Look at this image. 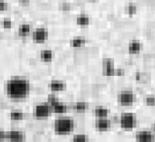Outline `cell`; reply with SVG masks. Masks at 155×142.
<instances>
[{
    "mask_svg": "<svg viewBox=\"0 0 155 142\" xmlns=\"http://www.w3.org/2000/svg\"><path fill=\"white\" fill-rule=\"evenodd\" d=\"M52 110H53V113L61 115V114H64V113L68 112V106L60 101L59 103H57L56 105L53 106Z\"/></svg>",
    "mask_w": 155,
    "mask_h": 142,
    "instance_id": "ac0fdd59",
    "label": "cell"
},
{
    "mask_svg": "<svg viewBox=\"0 0 155 142\" xmlns=\"http://www.w3.org/2000/svg\"><path fill=\"white\" fill-rule=\"evenodd\" d=\"M26 139L25 132L19 130H11L6 131V141L9 142H25Z\"/></svg>",
    "mask_w": 155,
    "mask_h": 142,
    "instance_id": "ba28073f",
    "label": "cell"
},
{
    "mask_svg": "<svg viewBox=\"0 0 155 142\" xmlns=\"http://www.w3.org/2000/svg\"><path fill=\"white\" fill-rule=\"evenodd\" d=\"M150 131H151L153 132V134H155V122L151 125V130H150Z\"/></svg>",
    "mask_w": 155,
    "mask_h": 142,
    "instance_id": "4dcf8cb0",
    "label": "cell"
},
{
    "mask_svg": "<svg viewBox=\"0 0 155 142\" xmlns=\"http://www.w3.org/2000/svg\"><path fill=\"white\" fill-rule=\"evenodd\" d=\"M0 37H1V36H0Z\"/></svg>",
    "mask_w": 155,
    "mask_h": 142,
    "instance_id": "836d02e7",
    "label": "cell"
},
{
    "mask_svg": "<svg viewBox=\"0 0 155 142\" xmlns=\"http://www.w3.org/2000/svg\"><path fill=\"white\" fill-rule=\"evenodd\" d=\"M31 32V25L29 24H21L19 25V27H18V34H19L20 37H28V35Z\"/></svg>",
    "mask_w": 155,
    "mask_h": 142,
    "instance_id": "2e32d148",
    "label": "cell"
},
{
    "mask_svg": "<svg viewBox=\"0 0 155 142\" xmlns=\"http://www.w3.org/2000/svg\"><path fill=\"white\" fill-rule=\"evenodd\" d=\"M136 101V95L131 89H124L117 94V103L121 107H131Z\"/></svg>",
    "mask_w": 155,
    "mask_h": 142,
    "instance_id": "277c9868",
    "label": "cell"
},
{
    "mask_svg": "<svg viewBox=\"0 0 155 142\" xmlns=\"http://www.w3.org/2000/svg\"><path fill=\"white\" fill-rule=\"evenodd\" d=\"M119 125L123 131H131L138 125L137 115L133 112H123L119 117Z\"/></svg>",
    "mask_w": 155,
    "mask_h": 142,
    "instance_id": "3957f363",
    "label": "cell"
},
{
    "mask_svg": "<svg viewBox=\"0 0 155 142\" xmlns=\"http://www.w3.org/2000/svg\"><path fill=\"white\" fill-rule=\"evenodd\" d=\"M95 128H96V131H98L100 132L108 131L110 128H111V121H110L108 118L96 119Z\"/></svg>",
    "mask_w": 155,
    "mask_h": 142,
    "instance_id": "30bf717a",
    "label": "cell"
},
{
    "mask_svg": "<svg viewBox=\"0 0 155 142\" xmlns=\"http://www.w3.org/2000/svg\"><path fill=\"white\" fill-rule=\"evenodd\" d=\"M136 80H140V72L136 73Z\"/></svg>",
    "mask_w": 155,
    "mask_h": 142,
    "instance_id": "1f68e13d",
    "label": "cell"
},
{
    "mask_svg": "<svg viewBox=\"0 0 155 142\" xmlns=\"http://www.w3.org/2000/svg\"><path fill=\"white\" fill-rule=\"evenodd\" d=\"M128 53H129L130 55H139L141 53L143 49V44L141 43L140 40L138 39H133L129 42L128 44Z\"/></svg>",
    "mask_w": 155,
    "mask_h": 142,
    "instance_id": "8fae6325",
    "label": "cell"
},
{
    "mask_svg": "<svg viewBox=\"0 0 155 142\" xmlns=\"http://www.w3.org/2000/svg\"><path fill=\"white\" fill-rule=\"evenodd\" d=\"M9 117H10L12 121H15V122L21 121V120H24V118H25V113L21 110L14 109L11 111L10 114H9Z\"/></svg>",
    "mask_w": 155,
    "mask_h": 142,
    "instance_id": "ffe728a7",
    "label": "cell"
},
{
    "mask_svg": "<svg viewBox=\"0 0 155 142\" xmlns=\"http://www.w3.org/2000/svg\"><path fill=\"white\" fill-rule=\"evenodd\" d=\"M48 36H49L48 29L46 27H43V26L35 28L32 32V40L36 44L45 43L46 40L48 39Z\"/></svg>",
    "mask_w": 155,
    "mask_h": 142,
    "instance_id": "52a82bcc",
    "label": "cell"
},
{
    "mask_svg": "<svg viewBox=\"0 0 155 142\" xmlns=\"http://www.w3.org/2000/svg\"><path fill=\"white\" fill-rule=\"evenodd\" d=\"M40 60L44 63H51L54 60V52L50 49H44L40 52Z\"/></svg>",
    "mask_w": 155,
    "mask_h": 142,
    "instance_id": "e0dca14e",
    "label": "cell"
},
{
    "mask_svg": "<svg viewBox=\"0 0 155 142\" xmlns=\"http://www.w3.org/2000/svg\"><path fill=\"white\" fill-rule=\"evenodd\" d=\"M144 103L147 106L153 107V106H155V96L154 95H147L144 98Z\"/></svg>",
    "mask_w": 155,
    "mask_h": 142,
    "instance_id": "d4e9b609",
    "label": "cell"
},
{
    "mask_svg": "<svg viewBox=\"0 0 155 142\" xmlns=\"http://www.w3.org/2000/svg\"><path fill=\"white\" fill-rule=\"evenodd\" d=\"M30 82L26 77L13 76L5 84V94L12 100H24L30 94Z\"/></svg>",
    "mask_w": 155,
    "mask_h": 142,
    "instance_id": "6da1fadb",
    "label": "cell"
},
{
    "mask_svg": "<svg viewBox=\"0 0 155 142\" xmlns=\"http://www.w3.org/2000/svg\"><path fill=\"white\" fill-rule=\"evenodd\" d=\"M6 141V131L0 130V142Z\"/></svg>",
    "mask_w": 155,
    "mask_h": 142,
    "instance_id": "83f0119b",
    "label": "cell"
},
{
    "mask_svg": "<svg viewBox=\"0 0 155 142\" xmlns=\"http://www.w3.org/2000/svg\"><path fill=\"white\" fill-rule=\"evenodd\" d=\"M115 63L111 57H104L101 60V74L104 77H115Z\"/></svg>",
    "mask_w": 155,
    "mask_h": 142,
    "instance_id": "8992f818",
    "label": "cell"
},
{
    "mask_svg": "<svg viewBox=\"0 0 155 142\" xmlns=\"http://www.w3.org/2000/svg\"><path fill=\"white\" fill-rule=\"evenodd\" d=\"M48 88L53 92H64L66 89V84L61 80H52V81L48 84Z\"/></svg>",
    "mask_w": 155,
    "mask_h": 142,
    "instance_id": "7c38bea8",
    "label": "cell"
},
{
    "mask_svg": "<svg viewBox=\"0 0 155 142\" xmlns=\"http://www.w3.org/2000/svg\"><path fill=\"white\" fill-rule=\"evenodd\" d=\"M126 71L124 68H116L115 70V77H123L125 76Z\"/></svg>",
    "mask_w": 155,
    "mask_h": 142,
    "instance_id": "4316f807",
    "label": "cell"
},
{
    "mask_svg": "<svg viewBox=\"0 0 155 142\" xmlns=\"http://www.w3.org/2000/svg\"><path fill=\"white\" fill-rule=\"evenodd\" d=\"M75 23L78 26H81V27H86V26L90 25L91 24V18L89 15L87 14H80L76 17L75 19Z\"/></svg>",
    "mask_w": 155,
    "mask_h": 142,
    "instance_id": "9a60e30c",
    "label": "cell"
},
{
    "mask_svg": "<svg viewBox=\"0 0 155 142\" xmlns=\"http://www.w3.org/2000/svg\"><path fill=\"white\" fill-rule=\"evenodd\" d=\"M138 9L139 8H138V6H137L136 3L130 2L125 6V13L129 17H133L138 13Z\"/></svg>",
    "mask_w": 155,
    "mask_h": 142,
    "instance_id": "44dd1931",
    "label": "cell"
},
{
    "mask_svg": "<svg viewBox=\"0 0 155 142\" xmlns=\"http://www.w3.org/2000/svg\"><path fill=\"white\" fill-rule=\"evenodd\" d=\"M9 9V4L5 0H0V12H5Z\"/></svg>",
    "mask_w": 155,
    "mask_h": 142,
    "instance_id": "484cf974",
    "label": "cell"
},
{
    "mask_svg": "<svg viewBox=\"0 0 155 142\" xmlns=\"http://www.w3.org/2000/svg\"><path fill=\"white\" fill-rule=\"evenodd\" d=\"M88 108H89V105H88L86 101H77L73 106V109L77 113H86L88 111Z\"/></svg>",
    "mask_w": 155,
    "mask_h": 142,
    "instance_id": "d6986e66",
    "label": "cell"
},
{
    "mask_svg": "<svg viewBox=\"0 0 155 142\" xmlns=\"http://www.w3.org/2000/svg\"><path fill=\"white\" fill-rule=\"evenodd\" d=\"M136 142H155V134L151 131L141 130L135 134Z\"/></svg>",
    "mask_w": 155,
    "mask_h": 142,
    "instance_id": "9c48e42d",
    "label": "cell"
},
{
    "mask_svg": "<svg viewBox=\"0 0 155 142\" xmlns=\"http://www.w3.org/2000/svg\"><path fill=\"white\" fill-rule=\"evenodd\" d=\"M88 1H91V2H95V1H98V0H88Z\"/></svg>",
    "mask_w": 155,
    "mask_h": 142,
    "instance_id": "d6a6232c",
    "label": "cell"
},
{
    "mask_svg": "<svg viewBox=\"0 0 155 142\" xmlns=\"http://www.w3.org/2000/svg\"><path fill=\"white\" fill-rule=\"evenodd\" d=\"M60 102V99L59 97H58L56 95L52 94V95H48V98H47V103L49 104L51 107H53L54 105H56L57 103Z\"/></svg>",
    "mask_w": 155,
    "mask_h": 142,
    "instance_id": "603a6c76",
    "label": "cell"
},
{
    "mask_svg": "<svg viewBox=\"0 0 155 142\" xmlns=\"http://www.w3.org/2000/svg\"><path fill=\"white\" fill-rule=\"evenodd\" d=\"M94 116L96 119H103V118H108L109 116V109L103 105L97 106L94 109Z\"/></svg>",
    "mask_w": 155,
    "mask_h": 142,
    "instance_id": "4fadbf2b",
    "label": "cell"
},
{
    "mask_svg": "<svg viewBox=\"0 0 155 142\" xmlns=\"http://www.w3.org/2000/svg\"><path fill=\"white\" fill-rule=\"evenodd\" d=\"M71 142H90L89 136L85 134H77L73 135Z\"/></svg>",
    "mask_w": 155,
    "mask_h": 142,
    "instance_id": "7402d4cb",
    "label": "cell"
},
{
    "mask_svg": "<svg viewBox=\"0 0 155 142\" xmlns=\"http://www.w3.org/2000/svg\"><path fill=\"white\" fill-rule=\"evenodd\" d=\"M76 123L70 117L57 118L53 125L55 134L58 135H68L74 131Z\"/></svg>",
    "mask_w": 155,
    "mask_h": 142,
    "instance_id": "7a4b0ae2",
    "label": "cell"
},
{
    "mask_svg": "<svg viewBox=\"0 0 155 142\" xmlns=\"http://www.w3.org/2000/svg\"><path fill=\"white\" fill-rule=\"evenodd\" d=\"M53 113L52 107L46 103H39L34 106L33 108V116L37 120H44L50 117V115Z\"/></svg>",
    "mask_w": 155,
    "mask_h": 142,
    "instance_id": "5b68a950",
    "label": "cell"
},
{
    "mask_svg": "<svg viewBox=\"0 0 155 142\" xmlns=\"http://www.w3.org/2000/svg\"><path fill=\"white\" fill-rule=\"evenodd\" d=\"M86 42L87 40L84 36H74L73 38H71L69 42V45L71 48H74V49H79V48H83L85 47L86 45Z\"/></svg>",
    "mask_w": 155,
    "mask_h": 142,
    "instance_id": "5bb4252c",
    "label": "cell"
},
{
    "mask_svg": "<svg viewBox=\"0 0 155 142\" xmlns=\"http://www.w3.org/2000/svg\"><path fill=\"white\" fill-rule=\"evenodd\" d=\"M0 25H1L4 29H10V28H12V26H13V21H12L11 19L5 18V19H3L1 21H0Z\"/></svg>",
    "mask_w": 155,
    "mask_h": 142,
    "instance_id": "cb8c5ba5",
    "label": "cell"
},
{
    "mask_svg": "<svg viewBox=\"0 0 155 142\" xmlns=\"http://www.w3.org/2000/svg\"><path fill=\"white\" fill-rule=\"evenodd\" d=\"M61 10H64V11H69L70 10V5L69 4H63V5H61Z\"/></svg>",
    "mask_w": 155,
    "mask_h": 142,
    "instance_id": "f546056e",
    "label": "cell"
},
{
    "mask_svg": "<svg viewBox=\"0 0 155 142\" xmlns=\"http://www.w3.org/2000/svg\"><path fill=\"white\" fill-rule=\"evenodd\" d=\"M29 2H30V0H19V3L23 6L29 5Z\"/></svg>",
    "mask_w": 155,
    "mask_h": 142,
    "instance_id": "f1b7e54d",
    "label": "cell"
}]
</instances>
